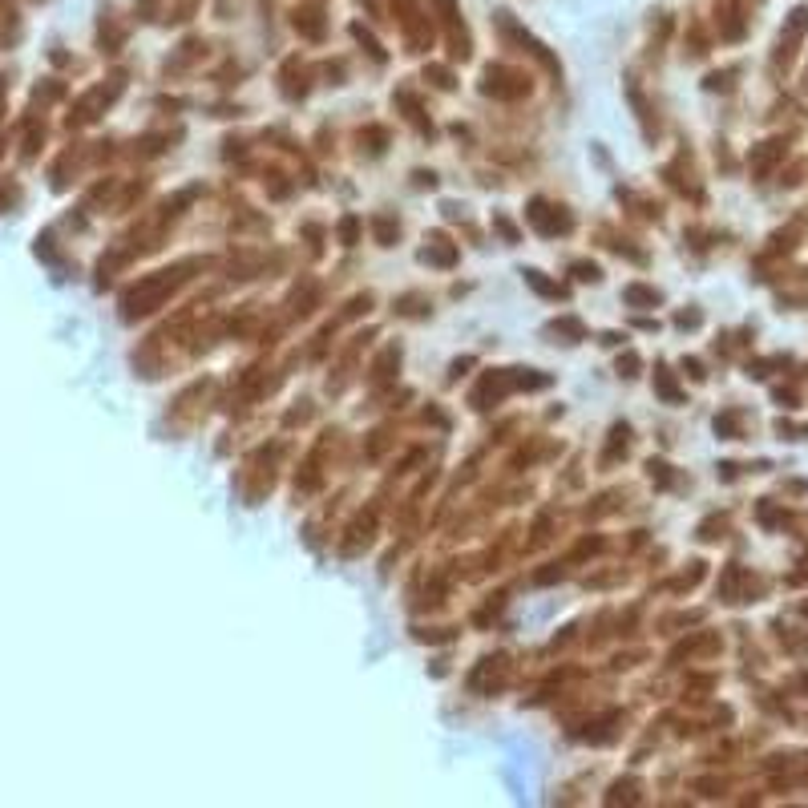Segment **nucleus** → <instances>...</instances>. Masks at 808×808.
Returning a JSON list of instances; mask_svg holds the SVG:
<instances>
[{
	"label": "nucleus",
	"mask_w": 808,
	"mask_h": 808,
	"mask_svg": "<svg viewBox=\"0 0 808 808\" xmlns=\"http://www.w3.org/2000/svg\"><path fill=\"white\" fill-rule=\"evenodd\" d=\"M804 615H808V603H804Z\"/></svg>",
	"instance_id": "obj_1"
}]
</instances>
